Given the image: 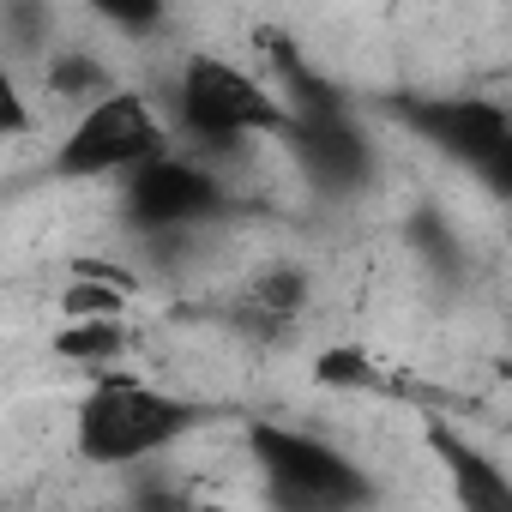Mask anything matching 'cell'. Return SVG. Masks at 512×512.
Wrapping results in <instances>:
<instances>
[{
  "instance_id": "cell-1",
  "label": "cell",
  "mask_w": 512,
  "mask_h": 512,
  "mask_svg": "<svg viewBox=\"0 0 512 512\" xmlns=\"http://www.w3.org/2000/svg\"><path fill=\"white\" fill-rule=\"evenodd\" d=\"M157 103L175 121V145L199 151L205 163H223V157L247 151L253 139H278L296 121L284 91H272L260 73H247L241 61L211 55V49L187 55Z\"/></svg>"
},
{
  "instance_id": "cell-2",
  "label": "cell",
  "mask_w": 512,
  "mask_h": 512,
  "mask_svg": "<svg viewBox=\"0 0 512 512\" xmlns=\"http://www.w3.org/2000/svg\"><path fill=\"white\" fill-rule=\"evenodd\" d=\"M193 428H199V404L187 392L109 368L73 404V458L91 470H133L193 440Z\"/></svg>"
},
{
  "instance_id": "cell-5",
  "label": "cell",
  "mask_w": 512,
  "mask_h": 512,
  "mask_svg": "<svg viewBox=\"0 0 512 512\" xmlns=\"http://www.w3.org/2000/svg\"><path fill=\"white\" fill-rule=\"evenodd\" d=\"M115 205L151 241V235H187V229L223 223L235 193H229V181L199 151L169 145V151H157L151 163H139V169H127L115 181Z\"/></svg>"
},
{
  "instance_id": "cell-3",
  "label": "cell",
  "mask_w": 512,
  "mask_h": 512,
  "mask_svg": "<svg viewBox=\"0 0 512 512\" xmlns=\"http://www.w3.org/2000/svg\"><path fill=\"white\" fill-rule=\"evenodd\" d=\"M247 464L260 476L266 500L278 506H302V512H344V506H368L380 488L368 482V470L326 434L302 428V422H247Z\"/></svg>"
},
{
  "instance_id": "cell-4",
  "label": "cell",
  "mask_w": 512,
  "mask_h": 512,
  "mask_svg": "<svg viewBox=\"0 0 512 512\" xmlns=\"http://www.w3.org/2000/svg\"><path fill=\"white\" fill-rule=\"evenodd\" d=\"M169 145H175L169 109L151 91L115 85L61 127V139L49 151V175L55 181H121L127 169L151 163Z\"/></svg>"
},
{
  "instance_id": "cell-6",
  "label": "cell",
  "mask_w": 512,
  "mask_h": 512,
  "mask_svg": "<svg viewBox=\"0 0 512 512\" xmlns=\"http://www.w3.org/2000/svg\"><path fill=\"white\" fill-rule=\"evenodd\" d=\"M428 446L440 452V470H446L458 506H470V512H512V482L500 476V464L488 452H476L452 428H428Z\"/></svg>"
}]
</instances>
